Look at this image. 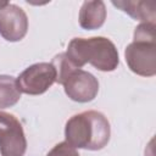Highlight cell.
Returning <instances> with one entry per match:
<instances>
[{
	"label": "cell",
	"instance_id": "6da1fadb",
	"mask_svg": "<svg viewBox=\"0 0 156 156\" xmlns=\"http://www.w3.org/2000/svg\"><path fill=\"white\" fill-rule=\"evenodd\" d=\"M111 127L107 118L98 111H84L72 116L65 127L66 141L76 149L101 150L110 140Z\"/></svg>",
	"mask_w": 156,
	"mask_h": 156
},
{
	"label": "cell",
	"instance_id": "ba28073f",
	"mask_svg": "<svg viewBox=\"0 0 156 156\" xmlns=\"http://www.w3.org/2000/svg\"><path fill=\"white\" fill-rule=\"evenodd\" d=\"M79 26L93 30L100 28L106 20V6L104 1H84L79 10Z\"/></svg>",
	"mask_w": 156,
	"mask_h": 156
},
{
	"label": "cell",
	"instance_id": "3957f363",
	"mask_svg": "<svg viewBox=\"0 0 156 156\" xmlns=\"http://www.w3.org/2000/svg\"><path fill=\"white\" fill-rule=\"evenodd\" d=\"M126 61L132 72L141 77L156 74L155 22H141L134 30V40L126 48Z\"/></svg>",
	"mask_w": 156,
	"mask_h": 156
},
{
	"label": "cell",
	"instance_id": "7a4b0ae2",
	"mask_svg": "<svg viewBox=\"0 0 156 156\" xmlns=\"http://www.w3.org/2000/svg\"><path fill=\"white\" fill-rule=\"evenodd\" d=\"M65 54L77 68L90 63L99 71L111 72L115 71L119 63L117 48L105 37H93L88 39L74 38L69 41Z\"/></svg>",
	"mask_w": 156,
	"mask_h": 156
},
{
	"label": "cell",
	"instance_id": "8fae6325",
	"mask_svg": "<svg viewBox=\"0 0 156 156\" xmlns=\"http://www.w3.org/2000/svg\"><path fill=\"white\" fill-rule=\"evenodd\" d=\"M46 156H79L76 147L69 145L67 141H62L56 144Z\"/></svg>",
	"mask_w": 156,
	"mask_h": 156
},
{
	"label": "cell",
	"instance_id": "30bf717a",
	"mask_svg": "<svg viewBox=\"0 0 156 156\" xmlns=\"http://www.w3.org/2000/svg\"><path fill=\"white\" fill-rule=\"evenodd\" d=\"M21 90L17 85V79L12 76L0 74V108H7L18 102Z\"/></svg>",
	"mask_w": 156,
	"mask_h": 156
},
{
	"label": "cell",
	"instance_id": "277c9868",
	"mask_svg": "<svg viewBox=\"0 0 156 156\" xmlns=\"http://www.w3.org/2000/svg\"><path fill=\"white\" fill-rule=\"evenodd\" d=\"M56 82V69L50 62H39L27 67L17 78L21 93L40 95Z\"/></svg>",
	"mask_w": 156,
	"mask_h": 156
},
{
	"label": "cell",
	"instance_id": "7c38bea8",
	"mask_svg": "<svg viewBox=\"0 0 156 156\" xmlns=\"http://www.w3.org/2000/svg\"><path fill=\"white\" fill-rule=\"evenodd\" d=\"M9 4H10V2H7V1H2V2H0V11H1L5 6H7Z\"/></svg>",
	"mask_w": 156,
	"mask_h": 156
},
{
	"label": "cell",
	"instance_id": "8992f818",
	"mask_svg": "<svg viewBox=\"0 0 156 156\" xmlns=\"http://www.w3.org/2000/svg\"><path fill=\"white\" fill-rule=\"evenodd\" d=\"M66 95L77 102H89L94 100L99 91L98 79L89 72L80 68L71 69L61 80Z\"/></svg>",
	"mask_w": 156,
	"mask_h": 156
},
{
	"label": "cell",
	"instance_id": "52a82bcc",
	"mask_svg": "<svg viewBox=\"0 0 156 156\" xmlns=\"http://www.w3.org/2000/svg\"><path fill=\"white\" fill-rule=\"evenodd\" d=\"M28 30V17L23 9L9 4L0 11V35L7 41H20Z\"/></svg>",
	"mask_w": 156,
	"mask_h": 156
},
{
	"label": "cell",
	"instance_id": "9c48e42d",
	"mask_svg": "<svg viewBox=\"0 0 156 156\" xmlns=\"http://www.w3.org/2000/svg\"><path fill=\"white\" fill-rule=\"evenodd\" d=\"M112 5L143 22H155V4L144 1H112Z\"/></svg>",
	"mask_w": 156,
	"mask_h": 156
},
{
	"label": "cell",
	"instance_id": "5b68a950",
	"mask_svg": "<svg viewBox=\"0 0 156 156\" xmlns=\"http://www.w3.org/2000/svg\"><path fill=\"white\" fill-rule=\"evenodd\" d=\"M27 140L20 121L11 113L0 111V154L1 156H23Z\"/></svg>",
	"mask_w": 156,
	"mask_h": 156
}]
</instances>
